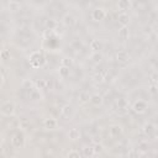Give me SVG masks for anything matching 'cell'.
I'll list each match as a JSON object with an SVG mask.
<instances>
[{
    "label": "cell",
    "instance_id": "cell-1",
    "mask_svg": "<svg viewBox=\"0 0 158 158\" xmlns=\"http://www.w3.org/2000/svg\"><path fill=\"white\" fill-rule=\"evenodd\" d=\"M63 10H64V9H63V4H62V2H51V4L48 5V12H49L51 15L58 16V15H60V12H62Z\"/></svg>",
    "mask_w": 158,
    "mask_h": 158
}]
</instances>
